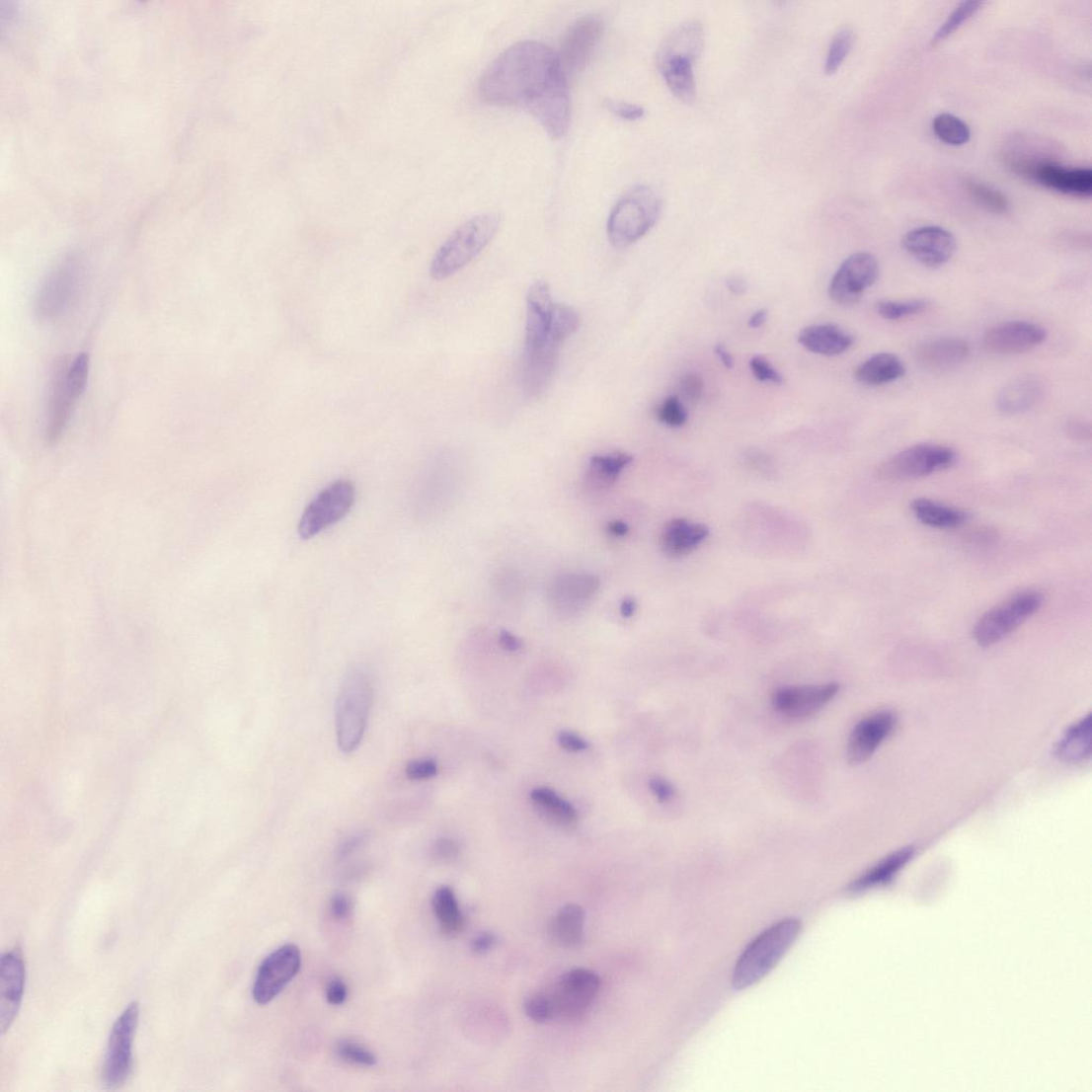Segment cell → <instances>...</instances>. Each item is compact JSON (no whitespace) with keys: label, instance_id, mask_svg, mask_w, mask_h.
I'll return each instance as SVG.
<instances>
[{"label":"cell","instance_id":"f546056e","mask_svg":"<svg viewBox=\"0 0 1092 1092\" xmlns=\"http://www.w3.org/2000/svg\"><path fill=\"white\" fill-rule=\"evenodd\" d=\"M905 367L894 353H877L864 361L856 370V379L868 386H882L902 378Z\"/></svg>","mask_w":1092,"mask_h":1092},{"label":"cell","instance_id":"ac0fdd59","mask_svg":"<svg viewBox=\"0 0 1092 1092\" xmlns=\"http://www.w3.org/2000/svg\"><path fill=\"white\" fill-rule=\"evenodd\" d=\"M838 690L840 686L835 683L782 688L772 696V705L781 715L803 721L821 711Z\"/></svg>","mask_w":1092,"mask_h":1092},{"label":"cell","instance_id":"f1b7e54d","mask_svg":"<svg viewBox=\"0 0 1092 1092\" xmlns=\"http://www.w3.org/2000/svg\"><path fill=\"white\" fill-rule=\"evenodd\" d=\"M632 461L633 457L627 452L593 456L589 461L585 484L591 491L603 492L615 485Z\"/></svg>","mask_w":1092,"mask_h":1092},{"label":"cell","instance_id":"e0dca14e","mask_svg":"<svg viewBox=\"0 0 1092 1092\" xmlns=\"http://www.w3.org/2000/svg\"><path fill=\"white\" fill-rule=\"evenodd\" d=\"M555 304L550 286L543 279L530 285L526 298L524 359L536 355L548 342Z\"/></svg>","mask_w":1092,"mask_h":1092},{"label":"cell","instance_id":"c3c4849f","mask_svg":"<svg viewBox=\"0 0 1092 1092\" xmlns=\"http://www.w3.org/2000/svg\"><path fill=\"white\" fill-rule=\"evenodd\" d=\"M353 910V903L350 897L338 894L331 900V912L339 921L349 920Z\"/></svg>","mask_w":1092,"mask_h":1092},{"label":"cell","instance_id":"6125c7cd","mask_svg":"<svg viewBox=\"0 0 1092 1092\" xmlns=\"http://www.w3.org/2000/svg\"><path fill=\"white\" fill-rule=\"evenodd\" d=\"M768 319V311L766 309L758 310L754 312L749 319V327L752 329H758L765 325Z\"/></svg>","mask_w":1092,"mask_h":1092},{"label":"cell","instance_id":"94428289","mask_svg":"<svg viewBox=\"0 0 1092 1092\" xmlns=\"http://www.w3.org/2000/svg\"><path fill=\"white\" fill-rule=\"evenodd\" d=\"M715 353L718 356L719 361H721L725 367H727L729 369H732V368L735 367V358L728 351V350L726 349V346L724 344L716 345Z\"/></svg>","mask_w":1092,"mask_h":1092},{"label":"cell","instance_id":"e575fe53","mask_svg":"<svg viewBox=\"0 0 1092 1092\" xmlns=\"http://www.w3.org/2000/svg\"><path fill=\"white\" fill-rule=\"evenodd\" d=\"M432 907L444 934L456 936L462 929L463 916L454 891L449 887L438 888L432 898Z\"/></svg>","mask_w":1092,"mask_h":1092},{"label":"cell","instance_id":"ffe728a7","mask_svg":"<svg viewBox=\"0 0 1092 1092\" xmlns=\"http://www.w3.org/2000/svg\"><path fill=\"white\" fill-rule=\"evenodd\" d=\"M902 247L918 263L928 269H939L954 256L956 239L941 226H923L904 235Z\"/></svg>","mask_w":1092,"mask_h":1092},{"label":"cell","instance_id":"d4e9b609","mask_svg":"<svg viewBox=\"0 0 1092 1092\" xmlns=\"http://www.w3.org/2000/svg\"><path fill=\"white\" fill-rule=\"evenodd\" d=\"M66 369L60 366L49 398L46 436L50 443L58 441L79 399L66 380Z\"/></svg>","mask_w":1092,"mask_h":1092},{"label":"cell","instance_id":"f5cc1de1","mask_svg":"<svg viewBox=\"0 0 1092 1092\" xmlns=\"http://www.w3.org/2000/svg\"><path fill=\"white\" fill-rule=\"evenodd\" d=\"M326 995L328 1003L340 1006L348 1000V985L340 978L332 979L328 984Z\"/></svg>","mask_w":1092,"mask_h":1092},{"label":"cell","instance_id":"44dd1931","mask_svg":"<svg viewBox=\"0 0 1092 1092\" xmlns=\"http://www.w3.org/2000/svg\"><path fill=\"white\" fill-rule=\"evenodd\" d=\"M25 985V965L20 949L6 952L0 961V1031L5 1034L18 1016Z\"/></svg>","mask_w":1092,"mask_h":1092},{"label":"cell","instance_id":"60d3db41","mask_svg":"<svg viewBox=\"0 0 1092 1092\" xmlns=\"http://www.w3.org/2000/svg\"><path fill=\"white\" fill-rule=\"evenodd\" d=\"M928 305L929 303L922 299L905 301L885 300L878 302L877 313L886 319V321L896 322L925 312L928 309Z\"/></svg>","mask_w":1092,"mask_h":1092},{"label":"cell","instance_id":"ba28073f","mask_svg":"<svg viewBox=\"0 0 1092 1092\" xmlns=\"http://www.w3.org/2000/svg\"><path fill=\"white\" fill-rule=\"evenodd\" d=\"M956 451L944 445L918 444L890 458L878 470L879 477L889 482L912 481L952 468Z\"/></svg>","mask_w":1092,"mask_h":1092},{"label":"cell","instance_id":"f6af8a7d","mask_svg":"<svg viewBox=\"0 0 1092 1092\" xmlns=\"http://www.w3.org/2000/svg\"><path fill=\"white\" fill-rule=\"evenodd\" d=\"M750 369L758 381L774 384H781L783 381L780 372L761 355H755L750 359Z\"/></svg>","mask_w":1092,"mask_h":1092},{"label":"cell","instance_id":"7bdbcfd3","mask_svg":"<svg viewBox=\"0 0 1092 1092\" xmlns=\"http://www.w3.org/2000/svg\"><path fill=\"white\" fill-rule=\"evenodd\" d=\"M527 1016L536 1023L549 1022L557 1017L552 993H538L528 998L525 1006Z\"/></svg>","mask_w":1092,"mask_h":1092},{"label":"cell","instance_id":"4dcf8cb0","mask_svg":"<svg viewBox=\"0 0 1092 1092\" xmlns=\"http://www.w3.org/2000/svg\"><path fill=\"white\" fill-rule=\"evenodd\" d=\"M914 516L922 524L934 528H957L969 518L966 511L928 499H916L911 503Z\"/></svg>","mask_w":1092,"mask_h":1092},{"label":"cell","instance_id":"680465c9","mask_svg":"<svg viewBox=\"0 0 1092 1092\" xmlns=\"http://www.w3.org/2000/svg\"><path fill=\"white\" fill-rule=\"evenodd\" d=\"M501 647L508 652H516L522 648V643L514 635L507 631H503L500 635Z\"/></svg>","mask_w":1092,"mask_h":1092},{"label":"cell","instance_id":"bcb514c9","mask_svg":"<svg viewBox=\"0 0 1092 1092\" xmlns=\"http://www.w3.org/2000/svg\"><path fill=\"white\" fill-rule=\"evenodd\" d=\"M606 109L617 116L618 117L625 119V121H637V119L644 117L645 110L642 106L630 104L627 102H619L615 100L605 101Z\"/></svg>","mask_w":1092,"mask_h":1092},{"label":"cell","instance_id":"be15d7a7","mask_svg":"<svg viewBox=\"0 0 1092 1092\" xmlns=\"http://www.w3.org/2000/svg\"><path fill=\"white\" fill-rule=\"evenodd\" d=\"M608 531L612 536L623 537L628 534L629 526L623 522L614 521L608 525Z\"/></svg>","mask_w":1092,"mask_h":1092},{"label":"cell","instance_id":"681fc988","mask_svg":"<svg viewBox=\"0 0 1092 1092\" xmlns=\"http://www.w3.org/2000/svg\"><path fill=\"white\" fill-rule=\"evenodd\" d=\"M558 743L570 752H581L589 748L587 741L570 731H562L558 735Z\"/></svg>","mask_w":1092,"mask_h":1092},{"label":"cell","instance_id":"f907efd6","mask_svg":"<svg viewBox=\"0 0 1092 1092\" xmlns=\"http://www.w3.org/2000/svg\"><path fill=\"white\" fill-rule=\"evenodd\" d=\"M649 788L661 804L669 803L675 796L673 785L662 778H652Z\"/></svg>","mask_w":1092,"mask_h":1092},{"label":"cell","instance_id":"ab89813d","mask_svg":"<svg viewBox=\"0 0 1092 1092\" xmlns=\"http://www.w3.org/2000/svg\"><path fill=\"white\" fill-rule=\"evenodd\" d=\"M969 194L976 199L981 206L995 212V214H1003L1009 207L1007 196L990 186L977 181H968L966 183Z\"/></svg>","mask_w":1092,"mask_h":1092},{"label":"cell","instance_id":"5bb4252c","mask_svg":"<svg viewBox=\"0 0 1092 1092\" xmlns=\"http://www.w3.org/2000/svg\"><path fill=\"white\" fill-rule=\"evenodd\" d=\"M878 274L879 264L871 253H855L843 262L832 276L829 285L830 298L843 306L854 305L877 281Z\"/></svg>","mask_w":1092,"mask_h":1092},{"label":"cell","instance_id":"74e56055","mask_svg":"<svg viewBox=\"0 0 1092 1092\" xmlns=\"http://www.w3.org/2000/svg\"><path fill=\"white\" fill-rule=\"evenodd\" d=\"M854 43L855 32L847 28V26L834 35L829 46L827 59H825V74L833 75L841 68V65L849 55Z\"/></svg>","mask_w":1092,"mask_h":1092},{"label":"cell","instance_id":"8d00e7d4","mask_svg":"<svg viewBox=\"0 0 1092 1092\" xmlns=\"http://www.w3.org/2000/svg\"><path fill=\"white\" fill-rule=\"evenodd\" d=\"M932 129L935 135L944 143L961 146L970 141V127L956 116L941 114L934 118Z\"/></svg>","mask_w":1092,"mask_h":1092},{"label":"cell","instance_id":"11a10c76","mask_svg":"<svg viewBox=\"0 0 1092 1092\" xmlns=\"http://www.w3.org/2000/svg\"><path fill=\"white\" fill-rule=\"evenodd\" d=\"M366 840L365 834H355L344 841L339 850V856L342 858L348 857L352 854L357 848L361 847Z\"/></svg>","mask_w":1092,"mask_h":1092},{"label":"cell","instance_id":"9c48e42d","mask_svg":"<svg viewBox=\"0 0 1092 1092\" xmlns=\"http://www.w3.org/2000/svg\"><path fill=\"white\" fill-rule=\"evenodd\" d=\"M354 502L355 487L351 482L341 479L329 485L306 506L298 525L299 536L309 540L339 523L351 510Z\"/></svg>","mask_w":1092,"mask_h":1092},{"label":"cell","instance_id":"277c9868","mask_svg":"<svg viewBox=\"0 0 1092 1092\" xmlns=\"http://www.w3.org/2000/svg\"><path fill=\"white\" fill-rule=\"evenodd\" d=\"M802 928L801 921L791 917L757 936L739 959L734 975L735 988H749L764 978L792 948Z\"/></svg>","mask_w":1092,"mask_h":1092},{"label":"cell","instance_id":"f35d334b","mask_svg":"<svg viewBox=\"0 0 1092 1092\" xmlns=\"http://www.w3.org/2000/svg\"><path fill=\"white\" fill-rule=\"evenodd\" d=\"M983 6V2H964L954 9L949 18L941 25V28L936 32L934 38H932V43L938 44L943 39L952 36L956 31L962 28V26L969 21L972 17H975L976 13Z\"/></svg>","mask_w":1092,"mask_h":1092},{"label":"cell","instance_id":"836d02e7","mask_svg":"<svg viewBox=\"0 0 1092 1092\" xmlns=\"http://www.w3.org/2000/svg\"><path fill=\"white\" fill-rule=\"evenodd\" d=\"M913 854L914 849L912 847H905L896 851L895 854L879 862L876 867L860 877L857 882L852 884L850 890L858 894V892L886 884L903 867V865L908 863Z\"/></svg>","mask_w":1092,"mask_h":1092},{"label":"cell","instance_id":"7a4b0ae2","mask_svg":"<svg viewBox=\"0 0 1092 1092\" xmlns=\"http://www.w3.org/2000/svg\"><path fill=\"white\" fill-rule=\"evenodd\" d=\"M704 45L703 30L697 22H687L664 39L659 50L658 64L665 84L684 103L696 98L694 63Z\"/></svg>","mask_w":1092,"mask_h":1092},{"label":"cell","instance_id":"cb8c5ba5","mask_svg":"<svg viewBox=\"0 0 1092 1092\" xmlns=\"http://www.w3.org/2000/svg\"><path fill=\"white\" fill-rule=\"evenodd\" d=\"M970 354L968 342L957 338H939L917 346L915 359L926 370L945 371L966 361Z\"/></svg>","mask_w":1092,"mask_h":1092},{"label":"cell","instance_id":"db71d44e","mask_svg":"<svg viewBox=\"0 0 1092 1092\" xmlns=\"http://www.w3.org/2000/svg\"><path fill=\"white\" fill-rule=\"evenodd\" d=\"M459 854V847L454 840L450 838H441L436 841L433 846V855L436 859L441 861H450L457 858Z\"/></svg>","mask_w":1092,"mask_h":1092},{"label":"cell","instance_id":"d590c367","mask_svg":"<svg viewBox=\"0 0 1092 1092\" xmlns=\"http://www.w3.org/2000/svg\"><path fill=\"white\" fill-rule=\"evenodd\" d=\"M531 802L541 814L561 824H574L578 821V812L574 806L548 788H538L530 793Z\"/></svg>","mask_w":1092,"mask_h":1092},{"label":"cell","instance_id":"7dc6e473","mask_svg":"<svg viewBox=\"0 0 1092 1092\" xmlns=\"http://www.w3.org/2000/svg\"><path fill=\"white\" fill-rule=\"evenodd\" d=\"M407 777L412 781L429 780L436 776L437 764L432 760H416L408 764Z\"/></svg>","mask_w":1092,"mask_h":1092},{"label":"cell","instance_id":"b9f144b4","mask_svg":"<svg viewBox=\"0 0 1092 1092\" xmlns=\"http://www.w3.org/2000/svg\"><path fill=\"white\" fill-rule=\"evenodd\" d=\"M338 1055L346 1062L362 1065V1067H374L377 1057L371 1051L362 1045L351 1041H342L337 1047Z\"/></svg>","mask_w":1092,"mask_h":1092},{"label":"cell","instance_id":"8992f818","mask_svg":"<svg viewBox=\"0 0 1092 1092\" xmlns=\"http://www.w3.org/2000/svg\"><path fill=\"white\" fill-rule=\"evenodd\" d=\"M372 687L367 674L352 670L344 678L336 708L339 748L353 752L361 743L368 724Z\"/></svg>","mask_w":1092,"mask_h":1092},{"label":"cell","instance_id":"484cf974","mask_svg":"<svg viewBox=\"0 0 1092 1092\" xmlns=\"http://www.w3.org/2000/svg\"><path fill=\"white\" fill-rule=\"evenodd\" d=\"M798 342L812 353L835 356L850 350L855 339L836 325L824 324L805 328L799 333Z\"/></svg>","mask_w":1092,"mask_h":1092},{"label":"cell","instance_id":"8fae6325","mask_svg":"<svg viewBox=\"0 0 1092 1092\" xmlns=\"http://www.w3.org/2000/svg\"><path fill=\"white\" fill-rule=\"evenodd\" d=\"M83 279L84 265L81 260L68 258L59 264L38 292L37 315L47 321L68 311L81 291Z\"/></svg>","mask_w":1092,"mask_h":1092},{"label":"cell","instance_id":"3957f363","mask_svg":"<svg viewBox=\"0 0 1092 1092\" xmlns=\"http://www.w3.org/2000/svg\"><path fill=\"white\" fill-rule=\"evenodd\" d=\"M501 224V215L489 212L460 225L435 252L429 268L431 278L444 281L464 270L495 239Z\"/></svg>","mask_w":1092,"mask_h":1092},{"label":"cell","instance_id":"e7e4bbea","mask_svg":"<svg viewBox=\"0 0 1092 1092\" xmlns=\"http://www.w3.org/2000/svg\"><path fill=\"white\" fill-rule=\"evenodd\" d=\"M636 607L637 605L633 598H628V600H625L621 605L622 616L625 618L632 617L635 614Z\"/></svg>","mask_w":1092,"mask_h":1092},{"label":"cell","instance_id":"ee69618b","mask_svg":"<svg viewBox=\"0 0 1092 1092\" xmlns=\"http://www.w3.org/2000/svg\"><path fill=\"white\" fill-rule=\"evenodd\" d=\"M657 416L661 423L672 429L682 428L688 418L687 411L677 396L664 399L657 411Z\"/></svg>","mask_w":1092,"mask_h":1092},{"label":"cell","instance_id":"d6986e66","mask_svg":"<svg viewBox=\"0 0 1092 1092\" xmlns=\"http://www.w3.org/2000/svg\"><path fill=\"white\" fill-rule=\"evenodd\" d=\"M1048 333L1042 326L1029 322H1009L997 325L983 337V348L990 353L1014 355L1029 352L1045 343Z\"/></svg>","mask_w":1092,"mask_h":1092},{"label":"cell","instance_id":"4fadbf2b","mask_svg":"<svg viewBox=\"0 0 1092 1092\" xmlns=\"http://www.w3.org/2000/svg\"><path fill=\"white\" fill-rule=\"evenodd\" d=\"M301 969V953L294 944L275 950L261 964L253 985V998L260 1005L271 1003L294 979Z\"/></svg>","mask_w":1092,"mask_h":1092},{"label":"cell","instance_id":"52a82bcc","mask_svg":"<svg viewBox=\"0 0 1092 1092\" xmlns=\"http://www.w3.org/2000/svg\"><path fill=\"white\" fill-rule=\"evenodd\" d=\"M1044 604V595L1037 591L1016 594L978 619L974 636L978 646L989 648L1004 641L1032 618Z\"/></svg>","mask_w":1092,"mask_h":1092},{"label":"cell","instance_id":"6f0895ef","mask_svg":"<svg viewBox=\"0 0 1092 1092\" xmlns=\"http://www.w3.org/2000/svg\"><path fill=\"white\" fill-rule=\"evenodd\" d=\"M496 943V937L491 934H483L474 939L472 949L475 953L482 954L492 949Z\"/></svg>","mask_w":1092,"mask_h":1092},{"label":"cell","instance_id":"9f6ffc18","mask_svg":"<svg viewBox=\"0 0 1092 1092\" xmlns=\"http://www.w3.org/2000/svg\"><path fill=\"white\" fill-rule=\"evenodd\" d=\"M1070 436L1077 439H1089L1091 437L1090 425L1082 421H1072L1067 426Z\"/></svg>","mask_w":1092,"mask_h":1092},{"label":"cell","instance_id":"30bf717a","mask_svg":"<svg viewBox=\"0 0 1092 1092\" xmlns=\"http://www.w3.org/2000/svg\"><path fill=\"white\" fill-rule=\"evenodd\" d=\"M139 1021V1004L131 1003L114 1024L102 1070L103 1084L121 1087L132 1069V1044Z\"/></svg>","mask_w":1092,"mask_h":1092},{"label":"cell","instance_id":"1f68e13d","mask_svg":"<svg viewBox=\"0 0 1092 1092\" xmlns=\"http://www.w3.org/2000/svg\"><path fill=\"white\" fill-rule=\"evenodd\" d=\"M1055 755L1065 763H1080L1091 755V715L1065 731L1055 745Z\"/></svg>","mask_w":1092,"mask_h":1092},{"label":"cell","instance_id":"9a60e30c","mask_svg":"<svg viewBox=\"0 0 1092 1092\" xmlns=\"http://www.w3.org/2000/svg\"><path fill=\"white\" fill-rule=\"evenodd\" d=\"M603 31V22L596 16L584 17L571 26L558 54L567 75L580 73L588 65Z\"/></svg>","mask_w":1092,"mask_h":1092},{"label":"cell","instance_id":"4316f807","mask_svg":"<svg viewBox=\"0 0 1092 1092\" xmlns=\"http://www.w3.org/2000/svg\"><path fill=\"white\" fill-rule=\"evenodd\" d=\"M709 535L707 525L690 522L686 518H675L662 532V549L671 557L685 556L695 551Z\"/></svg>","mask_w":1092,"mask_h":1092},{"label":"cell","instance_id":"83f0119b","mask_svg":"<svg viewBox=\"0 0 1092 1092\" xmlns=\"http://www.w3.org/2000/svg\"><path fill=\"white\" fill-rule=\"evenodd\" d=\"M1044 384L1035 376H1023L1009 382L997 397V407L1008 416L1033 409L1044 396Z\"/></svg>","mask_w":1092,"mask_h":1092},{"label":"cell","instance_id":"d6a6232c","mask_svg":"<svg viewBox=\"0 0 1092 1092\" xmlns=\"http://www.w3.org/2000/svg\"><path fill=\"white\" fill-rule=\"evenodd\" d=\"M584 925V909L579 904L570 903L557 912L552 924V934L563 947L575 948L583 940Z\"/></svg>","mask_w":1092,"mask_h":1092},{"label":"cell","instance_id":"6da1fadb","mask_svg":"<svg viewBox=\"0 0 1092 1092\" xmlns=\"http://www.w3.org/2000/svg\"><path fill=\"white\" fill-rule=\"evenodd\" d=\"M479 93L489 104L528 112L554 138L569 128L568 75L557 52L543 43L523 41L506 49L484 73Z\"/></svg>","mask_w":1092,"mask_h":1092},{"label":"cell","instance_id":"7c38bea8","mask_svg":"<svg viewBox=\"0 0 1092 1092\" xmlns=\"http://www.w3.org/2000/svg\"><path fill=\"white\" fill-rule=\"evenodd\" d=\"M601 980L587 969H574L559 979L552 993L557 1016L569 1021L583 1018L600 990Z\"/></svg>","mask_w":1092,"mask_h":1092},{"label":"cell","instance_id":"603a6c76","mask_svg":"<svg viewBox=\"0 0 1092 1092\" xmlns=\"http://www.w3.org/2000/svg\"><path fill=\"white\" fill-rule=\"evenodd\" d=\"M600 581L589 575H569L554 581L550 598L562 615H575L587 604L598 590Z\"/></svg>","mask_w":1092,"mask_h":1092},{"label":"cell","instance_id":"7402d4cb","mask_svg":"<svg viewBox=\"0 0 1092 1092\" xmlns=\"http://www.w3.org/2000/svg\"><path fill=\"white\" fill-rule=\"evenodd\" d=\"M897 719L890 712L873 714L856 725L847 744L848 762L860 765L868 762L896 727Z\"/></svg>","mask_w":1092,"mask_h":1092},{"label":"cell","instance_id":"91938a15","mask_svg":"<svg viewBox=\"0 0 1092 1092\" xmlns=\"http://www.w3.org/2000/svg\"><path fill=\"white\" fill-rule=\"evenodd\" d=\"M728 289L735 295H743L747 291L748 284L742 277L731 276L727 279L726 283Z\"/></svg>","mask_w":1092,"mask_h":1092},{"label":"cell","instance_id":"5b68a950","mask_svg":"<svg viewBox=\"0 0 1092 1092\" xmlns=\"http://www.w3.org/2000/svg\"><path fill=\"white\" fill-rule=\"evenodd\" d=\"M662 211L659 194L648 186H637L625 194L610 212L607 235L612 245L624 248L646 236Z\"/></svg>","mask_w":1092,"mask_h":1092},{"label":"cell","instance_id":"816d5d0a","mask_svg":"<svg viewBox=\"0 0 1092 1092\" xmlns=\"http://www.w3.org/2000/svg\"><path fill=\"white\" fill-rule=\"evenodd\" d=\"M681 391L688 402L695 403L702 395V380L695 374H688L681 381Z\"/></svg>","mask_w":1092,"mask_h":1092},{"label":"cell","instance_id":"2e32d148","mask_svg":"<svg viewBox=\"0 0 1092 1092\" xmlns=\"http://www.w3.org/2000/svg\"><path fill=\"white\" fill-rule=\"evenodd\" d=\"M1016 169L1045 188L1064 195L1088 197L1092 194V171L1089 168H1065L1049 163H1018Z\"/></svg>","mask_w":1092,"mask_h":1092}]
</instances>
